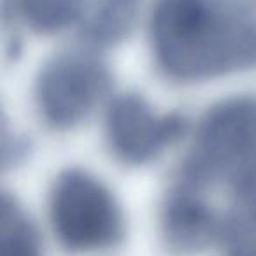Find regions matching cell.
<instances>
[{
  "label": "cell",
  "instance_id": "3957f363",
  "mask_svg": "<svg viewBox=\"0 0 256 256\" xmlns=\"http://www.w3.org/2000/svg\"><path fill=\"white\" fill-rule=\"evenodd\" d=\"M112 76L98 56L68 51L51 58L37 74L34 102L40 120L54 130L84 123L107 100Z\"/></svg>",
  "mask_w": 256,
  "mask_h": 256
},
{
  "label": "cell",
  "instance_id": "52a82bcc",
  "mask_svg": "<svg viewBox=\"0 0 256 256\" xmlns=\"http://www.w3.org/2000/svg\"><path fill=\"white\" fill-rule=\"evenodd\" d=\"M0 256H44L37 226L8 193L0 207Z\"/></svg>",
  "mask_w": 256,
  "mask_h": 256
},
{
  "label": "cell",
  "instance_id": "5b68a950",
  "mask_svg": "<svg viewBox=\"0 0 256 256\" xmlns=\"http://www.w3.org/2000/svg\"><path fill=\"white\" fill-rule=\"evenodd\" d=\"M139 0H14L32 30L53 34L79 25L92 42L112 44L130 30Z\"/></svg>",
  "mask_w": 256,
  "mask_h": 256
},
{
  "label": "cell",
  "instance_id": "6da1fadb",
  "mask_svg": "<svg viewBox=\"0 0 256 256\" xmlns=\"http://www.w3.org/2000/svg\"><path fill=\"white\" fill-rule=\"evenodd\" d=\"M150 40L156 67L176 82L256 68V11L242 0H156Z\"/></svg>",
  "mask_w": 256,
  "mask_h": 256
},
{
  "label": "cell",
  "instance_id": "7a4b0ae2",
  "mask_svg": "<svg viewBox=\"0 0 256 256\" xmlns=\"http://www.w3.org/2000/svg\"><path fill=\"white\" fill-rule=\"evenodd\" d=\"M48 214L54 237L70 252L104 251L123 240L120 202L109 186L81 168H68L54 179Z\"/></svg>",
  "mask_w": 256,
  "mask_h": 256
},
{
  "label": "cell",
  "instance_id": "277c9868",
  "mask_svg": "<svg viewBox=\"0 0 256 256\" xmlns=\"http://www.w3.org/2000/svg\"><path fill=\"white\" fill-rule=\"evenodd\" d=\"M188 130V120L178 112H158L144 96L123 93L109 102L106 142L118 162L146 165L178 144Z\"/></svg>",
  "mask_w": 256,
  "mask_h": 256
},
{
  "label": "cell",
  "instance_id": "8992f818",
  "mask_svg": "<svg viewBox=\"0 0 256 256\" xmlns=\"http://www.w3.org/2000/svg\"><path fill=\"white\" fill-rule=\"evenodd\" d=\"M226 214L207 193L174 179L160 210L162 242L170 254L193 256L223 240Z\"/></svg>",
  "mask_w": 256,
  "mask_h": 256
}]
</instances>
